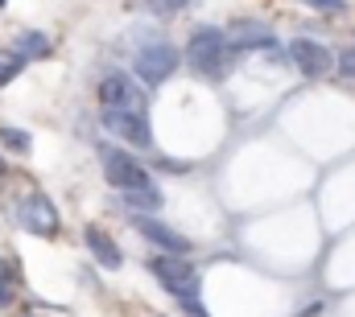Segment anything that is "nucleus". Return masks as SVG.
I'll list each match as a JSON object with an SVG mask.
<instances>
[{
	"instance_id": "nucleus-19",
	"label": "nucleus",
	"mask_w": 355,
	"mask_h": 317,
	"mask_svg": "<svg viewBox=\"0 0 355 317\" xmlns=\"http://www.w3.org/2000/svg\"><path fill=\"white\" fill-rule=\"evenodd\" d=\"M306 4H314L322 12H343V0H306Z\"/></svg>"
},
{
	"instance_id": "nucleus-16",
	"label": "nucleus",
	"mask_w": 355,
	"mask_h": 317,
	"mask_svg": "<svg viewBox=\"0 0 355 317\" xmlns=\"http://www.w3.org/2000/svg\"><path fill=\"white\" fill-rule=\"evenodd\" d=\"M335 71H339V79L355 82V46H343V50H339V58H335Z\"/></svg>"
},
{
	"instance_id": "nucleus-2",
	"label": "nucleus",
	"mask_w": 355,
	"mask_h": 317,
	"mask_svg": "<svg viewBox=\"0 0 355 317\" xmlns=\"http://www.w3.org/2000/svg\"><path fill=\"white\" fill-rule=\"evenodd\" d=\"M99 157H103V177H107L112 190H120V194H153V190H157L153 177H149V169H145L141 161H132L128 153L103 145Z\"/></svg>"
},
{
	"instance_id": "nucleus-8",
	"label": "nucleus",
	"mask_w": 355,
	"mask_h": 317,
	"mask_svg": "<svg viewBox=\"0 0 355 317\" xmlns=\"http://www.w3.org/2000/svg\"><path fill=\"white\" fill-rule=\"evenodd\" d=\"M128 219H132V227L149 239L153 247H162V255H186L190 251V239L178 235L174 227H166L162 219H153V215H128Z\"/></svg>"
},
{
	"instance_id": "nucleus-14",
	"label": "nucleus",
	"mask_w": 355,
	"mask_h": 317,
	"mask_svg": "<svg viewBox=\"0 0 355 317\" xmlns=\"http://www.w3.org/2000/svg\"><path fill=\"white\" fill-rule=\"evenodd\" d=\"M162 190H153V194H124V206L128 210H137V215H145V210H162Z\"/></svg>"
},
{
	"instance_id": "nucleus-3",
	"label": "nucleus",
	"mask_w": 355,
	"mask_h": 317,
	"mask_svg": "<svg viewBox=\"0 0 355 317\" xmlns=\"http://www.w3.org/2000/svg\"><path fill=\"white\" fill-rule=\"evenodd\" d=\"M149 272L162 280V289L178 297V301H198V272L182 260V255H157V260H149Z\"/></svg>"
},
{
	"instance_id": "nucleus-11",
	"label": "nucleus",
	"mask_w": 355,
	"mask_h": 317,
	"mask_svg": "<svg viewBox=\"0 0 355 317\" xmlns=\"http://www.w3.org/2000/svg\"><path fill=\"white\" fill-rule=\"evenodd\" d=\"M83 239H87V247H91V255H95V264H99V268H112V272H116V268L124 264V255H120L116 239L107 235L103 227H95V223H91L87 231H83Z\"/></svg>"
},
{
	"instance_id": "nucleus-12",
	"label": "nucleus",
	"mask_w": 355,
	"mask_h": 317,
	"mask_svg": "<svg viewBox=\"0 0 355 317\" xmlns=\"http://www.w3.org/2000/svg\"><path fill=\"white\" fill-rule=\"evenodd\" d=\"M12 46H17L25 58H50V37H46V33H37V29H25Z\"/></svg>"
},
{
	"instance_id": "nucleus-10",
	"label": "nucleus",
	"mask_w": 355,
	"mask_h": 317,
	"mask_svg": "<svg viewBox=\"0 0 355 317\" xmlns=\"http://www.w3.org/2000/svg\"><path fill=\"white\" fill-rule=\"evenodd\" d=\"M232 46H236V54H257V50H272L277 46V37H272V29L268 25H257V21H236L232 25Z\"/></svg>"
},
{
	"instance_id": "nucleus-13",
	"label": "nucleus",
	"mask_w": 355,
	"mask_h": 317,
	"mask_svg": "<svg viewBox=\"0 0 355 317\" xmlns=\"http://www.w3.org/2000/svg\"><path fill=\"white\" fill-rule=\"evenodd\" d=\"M25 62H29V58H25V54H21L17 46H8V50H0V87H8V82L17 79V75L25 71Z\"/></svg>"
},
{
	"instance_id": "nucleus-7",
	"label": "nucleus",
	"mask_w": 355,
	"mask_h": 317,
	"mask_svg": "<svg viewBox=\"0 0 355 317\" xmlns=\"http://www.w3.org/2000/svg\"><path fill=\"white\" fill-rule=\"evenodd\" d=\"M17 223L29 231V235H54L58 231V210L46 194H25L17 202Z\"/></svg>"
},
{
	"instance_id": "nucleus-6",
	"label": "nucleus",
	"mask_w": 355,
	"mask_h": 317,
	"mask_svg": "<svg viewBox=\"0 0 355 317\" xmlns=\"http://www.w3.org/2000/svg\"><path fill=\"white\" fill-rule=\"evenodd\" d=\"M103 128L137 149H153V128L145 111H128V107H103Z\"/></svg>"
},
{
	"instance_id": "nucleus-20",
	"label": "nucleus",
	"mask_w": 355,
	"mask_h": 317,
	"mask_svg": "<svg viewBox=\"0 0 355 317\" xmlns=\"http://www.w3.org/2000/svg\"><path fill=\"white\" fill-rule=\"evenodd\" d=\"M0 177H4V161H0Z\"/></svg>"
},
{
	"instance_id": "nucleus-17",
	"label": "nucleus",
	"mask_w": 355,
	"mask_h": 317,
	"mask_svg": "<svg viewBox=\"0 0 355 317\" xmlns=\"http://www.w3.org/2000/svg\"><path fill=\"white\" fill-rule=\"evenodd\" d=\"M190 0H145V8L153 12V17H174V12H182Z\"/></svg>"
},
{
	"instance_id": "nucleus-5",
	"label": "nucleus",
	"mask_w": 355,
	"mask_h": 317,
	"mask_svg": "<svg viewBox=\"0 0 355 317\" xmlns=\"http://www.w3.org/2000/svg\"><path fill=\"white\" fill-rule=\"evenodd\" d=\"M132 66H137V79L145 87H157V82H166L178 71V50L170 42H149V46L137 50Z\"/></svg>"
},
{
	"instance_id": "nucleus-15",
	"label": "nucleus",
	"mask_w": 355,
	"mask_h": 317,
	"mask_svg": "<svg viewBox=\"0 0 355 317\" xmlns=\"http://www.w3.org/2000/svg\"><path fill=\"white\" fill-rule=\"evenodd\" d=\"M0 141H4L12 153H29V145H33L29 132H21V128H0Z\"/></svg>"
},
{
	"instance_id": "nucleus-4",
	"label": "nucleus",
	"mask_w": 355,
	"mask_h": 317,
	"mask_svg": "<svg viewBox=\"0 0 355 317\" xmlns=\"http://www.w3.org/2000/svg\"><path fill=\"white\" fill-rule=\"evenodd\" d=\"M99 99H103V107H128V111H145V116H149L145 82H137L132 75H124V71L103 75V82H99Z\"/></svg>"
},
{
	"instance_id": "nucleus-9",
	"label": "nucleus",
	"mask_w": 355,
	"mask_h": 317,
	"mask_svg": "<svg viewBox=\"0 0 355 317\" xmlns=\"http://www.w3.org/2000/svg\"><path fill=\"white\" fill-rule=\"evenodd\" d=\"M289 58H293V66H297L306 79H322V75H331V66H335L331 50H327L322 42H310V37H297V42L289 46Z\"/></svg>"
},
{
	"instance_id": "nucleus-21",
	"label": "nucleus",
	"mask_w": 355,
	"mask_h": 317,
	"mask_svg": "<svg viewBox=\"0 0 355 317\" xmlns=\"http://www.w3.org/2000/svg\"><path fill=\"white\" fill-rule=\"evenodd\" d=\"M0 4H4V0H0Z\"/></svg>"
},
{
	"instance_id": "nucleus-1",
	"label": "nucleus",
	"mask_w": 355,
	"mask_h": 317,
	"mask_svg": "<svg viewBox=\"0 0 355 317\" xmlns=\"http://www.w3.org/2000/svg\"><path fill=\"white\" fill-rule=\"evenodd\" d=\"M232 58H236V46H232V37H227L223 29H215V25H198V29L190 33V42H186V62H190L202 79H223L227 66H232Z\"/></svg>"
},
{
	"instance_id": "nucleus-18",
	"label": "nucleus",
	"mask_w": 355,
	"mask_h": 317,
	"mask_svg": "<svg viewBox=\"0 0 355 317\" xmlns=\"http://www.w3.org/2000/svg\"><path fill=\"white\" fill-rule=\"evenodd\" d=\"M0 305H12V264L0 260Z\"/></svg>"
}]
</instances>
